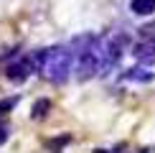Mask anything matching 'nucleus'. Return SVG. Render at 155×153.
<instances>
[{"mask_svg":"<svg viewBox=\"0 0 155 153\" xmlns=\"http://www.w3.org/2000/svg\"><path fill=\"white\" fill-rule=\"evenodd\" d=\"M33 66L41 72L43 79H48L51 84H64L69 76L74 74V54L69 46H48L41 49L31 56Z\"/></svg>","mask_w":155,"mask_h":153,"instance_id":"nucleus-1","label":"nucleus"},{"mask_svg":"<svg viewBox=\"0 0 155 153\" xmlns=\"http://www.w3.org/2000/svg\"><path fill=\"white\" fill-rule=\"evenodd\" d=\"M130 46V36L117 31V33L99 36V54H102V74H109L120 64L125 49Z\"/></svg>","mask_w":155,"mask_h":153,"instance_id":"nucleus-2","label":"nucleus"},{"mask_svg":"<svg viewBox=\"0 0 155 153\" xmlns=\"http://www.w3.org/2000/svg\"><path fill=\"white\" fill-rule=\"evenodd\" d=\"M76 59V66H74V76L76 82H89L94 79L97 74H102V54H99V43L94 49L84 51V54L74 56Z\"/></svg>","mask_w":155,"mask_h":153,"instance_id":"nucleus-3","label":"nucleus"},{"mask_svg":"<svg viewBox=\"0 0 155 153\" xmlns=\"http://www.w3.org/2000/svg\"><path fill=\"white\" fill-rule=\"evenodd\" d=\"M3 72H5V79H8V82H13V84H23V82L36 72V66H33V61H31V59L15 56V61H8Z\"/></svg>","mask_w":155,"mask_h":153,"instance_id":"nucleus-4","label":"nucleus"},{"mask_svg":"<svg viewBox=\"0 0 155 153\" xmlns=\"http://www.w3.org/2000/svg\"><path fill=\"white\" fill-rule=\"evenodd\" d=\"M132 56L137 59L140 66H150L155 64V38H137V41L130 46Z\"/></svg>","mask_w":155,"mask_h":153,"instance_id":"nucleus-5","label":"nucleus"},{"mask_svg":"<svg viewBox=\"0 0 155 153\" xmlns=\"http://www.w3.org/2000/svg\"><path fill=\"white\" fill-rule=\"evenodd\" d=\"M120 79H125V82H137V84H147V82L155 79V74H153L147 66H132V69H125Z\"/></svg>","mask_w":155,"mask_h":153,"instance_id":"nucleus-6","label":"nucleus"},{"mask_svg":"<svg viewBox=\"0 0 155 153\" xmlns=\"http://www.w3.org/2000/svg\"><path fill=\"white\" fill-rule=\"evenodd\" d=\"M132 15H153L155 13V0H130Z\"/></svg>","mask_w":155,"mask_h":153,"instance_id":"nucleus-7","label":"nucleus"},{"mask_svg":"<svg viewBox=\"0 0 155 153\" xmlns=\"http://www.w3.org/2000/svg\"><path fill=\"white\" fill-rule=\"evenodd\" d=\"M48 112H51V100L41 97V100L33 102V107H31V120H43Z\"/></svg>","mask_w":155,"mask_h":153,"instance_id":"nucleus-8","label":"nucleus"},{"mask_svg":"<svg viewBox=\"0 0 155 153\" xmlns=\"http://www.w3.org/2000/svg\"><path fill=\"white\" fill-rule=\"evenodd\" d=\"M69 143H71V135H69V133H64V135H59V138L46 140V148L54 151V153H61V148H64V145H69Z\"/></svg>","mask_w":155,"mask_h":153,"instance_id":"nucleus-9","label":"nucleus"},{"mask_svg":"<svg viewBox=\"0 0 155 153\" xmlns=\"http://www.w3.org/2000/svg\"><path fill=\"white\" fill-rule=\"evenodd\" d=\"M21 102V97L18 94H13V97H5V100H0V117H3L5 112H10V110H15V105Z\"/></svg>","mask_w":155,"mask_h":153,"instance_id":"nucleus-10","label":"nucleus"},{"mask_svg":"<svg viewBox=\"0 0 155 153\" xmlns=\"http://www.w3.org/2000/svg\"><path fill=\"white\" fill-rule=\"evenodd\" d=\"M8 135H10V125H8V120H5V117H0V145L8 140Z\"/></svg>","mask_w":155,"mask_h":153,"instance_id":"nucleus-11","label":"nucleus"},{"mask_svg":"<svg viewBox=\"0 0 155 153\" xmlns=\"http://www.w3.org/2000/svg\"><path fill=\"white\" fill-rule=\"evenodd\" d=\"M137 36H140V38H155V23H147V25H143V28L137 31Z\"/></svg>","mask_w":155,"mask_h":153,"instance_id":"nucleus-12","label":"nucleus"},{"mask_svg":"<svg viewBox=\"0 0 155 153\" xmlns=\"http://www.w3.org/2000/svg\"><path fill=\"white\" fill-rule=\"evenodd\" d=\"M125 151V143H120V145H114L112 151H104V148H94V153H122Z\"/></svg>","mask_w":155,"mask_h":153,"instance_id":"nucleus-13","label":"nucleus"}]
</instances>
